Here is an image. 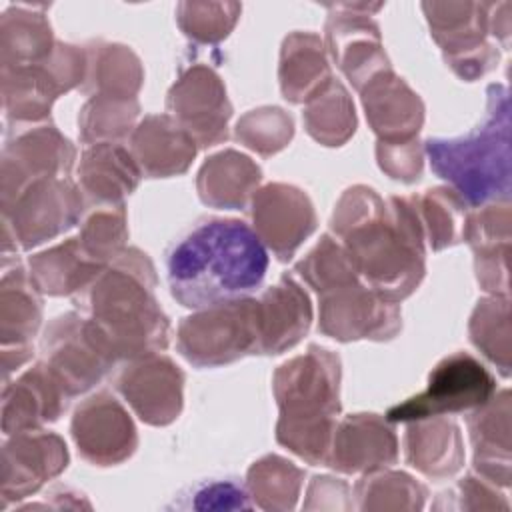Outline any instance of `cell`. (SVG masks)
Returning a JSON list of instances; mask_svg holds the SVG:
<instances>
[{"label": "cell", "instance_id": "obj_5", "mask_svg": "<svg viewBox=\"0 0 512 512\" xmlns=\"http://www.w3.org/2000/svg\"><path fill=\"white\" fill-rule=\"evenodd\" d=\"M484 120L466 136L428 138L424 152L432 172L470 208L510 200V98L502 84L486 90Z\"/></svg>", "mask_w": 512, "mask_h": 512}, {"label": "cell", "instance_id": "obj_15", "mask_svg": "<svg viewBox=\"0 0 512 512\" xmlns=\"http://www.w3.org/2000/svg\"><path fill=\"white\" fill-rule=\"evenodd\" d=\"M252 230L282 262L316 230V212L308 194L292 184L272 182L258 188L250 200Z\"/></svg>", "mask_w": 512, "mask_h": 512}, {"label": "cell", "instance_id": "obj_47", "mask_svg": "<svg viewBox=\"0 0 512 512\" xmlns=\"http://www.w3.org/2000/svg\"><path fill=\"white\" fill-rule=\"evenodd\" d=\"M194 508L198 510H236L250 508L248 494L236 482H210L194 490Z\"/></svg>", "mask_w": 512, "mask_h": 512}, {"label": "cell", "instance_id": "obj_23", "mask_svg": "<svg viewBox=\"0 0 512 512\" xmlns=\"http://www.w3.org/2000/svg\"><path fill=\"white\" fill-rule=\"evenodd\" d=\"M128 150L142 176L170 178L190 168L198 144L170 114H150L136 124Z\"/></svg>", "mask_w": 512, "mask_h": 512}, {"label": "cell", "instance_id": "obj_37", "mask_svg": "<svg viewBox=\"0 0 512 512\" xmlns=\"http://www.w3.org/2000/svg\"><path fill=\"white\" fill-rule=\"evenodd\" d=\"M352 494L358 510H422L428 490L406 472L382 468L362 474Z\"/></svg>", "mask_w": 512, "mask_h": 512}, {"label": "cell", "instance_id": "obj_25", "mask_svg": "<svg viewBox=\"0 0 512 512\" xmlns=\"http://www.w3.org/2000/svg\"><path fill=\"white\" fill-rule=\"evenodd\" d=\"M142 172L126 146L100 142L88 146L78 164V188L94 206L122 204L140 184Z\"/></svg>", "mask_w": 512, "mask_h": 512}, {"label": "cell", "instance_id": "obj_36", "mask_svg": "<svg viewBox=\"0 0 512 512\" xmlns=\"http://www.w3.org/2000/svg\"><path fill=\"white\" fill-rule=\"evenodd\" d=\"M410 200L418 214L424 240L432 250H442L462 242L468 206L452 188H430Z\"/></svg>", "mask_w": 512, "mask_h": 512}, {"label": "cell", "instance_id": "obj_22", "mask_svg": "<svg viewBox=\"0 0 512 512\" xmlns=\"http://www.w3.org/2000/svg\"><path fill=\"white\" fill-rule=\"evenodd\" d=\"M70 396L40 360L2 390V432L6 436L40 430L66 410Z\"/></svg>", "mask_w": 512, "mask_h": 512}, {"label": "cell", "instance_id": "obj_39", "mask_svg": "<svg viewBox=\"0 0 512 512\" xmlns=\"http://www.w3.org/2000/svg\"><path fill=\"white\" fill-rule=\"evenodd\" d=\"M140 114L138 98L90 96L78 116V134L84 144L120 142L132 136Z\"/></svg>", "mask_w": 512, "mask_h": 512}, {"label": "cell", "instance_id": "obj_34", "mask_svg": "<svg viewBox=\"0 0 512 512\" xmlns=\"http://www.w3.org/2000/svg\"><path fill=\"white\" fill-rule=\"evenodd\" d=\"M304 476V470L294 462L278 454H268L248 468V496L258 508L268 512L294 510L300 498Z\"/></svg>", "mask_w": 512, "mask_h": 512}, {"label": "cell", "instance_id": "obj_8", "mask_svg": "<svg viewBox=\"0 0 512 512\" xmlns=\"http://www.w3.org/2000/svg\"><path fill=\"white\" fill-rule=\"evenodd\" d=\"M84 196L70 178H44L30 184L12 204L2 208L4 256L10 246L30 250L78 224Z\"/></svg>", "mask_w": 512, "mask_h": 512}, {"label": "cell", "instance_id": "obj_16", "mask_svg": "<svg viewBox=\"0 0 512 512\" xmlns=\"http://www.w3.org/2000/svg\"><path fill=\"white\" fill-rule=\"evenodd\" d=\"M66 442L46 430L10 434L2 446V510L36 494L48 480L60 476L68 466Z\"/></svg>", "mask_w": 512, "mask_h": 512}, {"label": "cell", "instance_id": "obj_30", "mask_svg": "<svg viewBox=\"0 0 512 512\" xmlns=\"http://www.w3.org/2000/svg\"><path fill=\"white\" fill-rule=\"evenodd\" d=\"M60 88L44 64L2 68V106L14 124L46 122Z\"/></svg>", "mask_w": 512, "mask_h": 512}, {"label": "cell", "instance_id": "obj_4", "mask_svg": "<svg viewBox=\"0 0 512 512\" xmlns=\"http://www.w3.org/2000/svg\"><path fill=\"white\" fill-rule=\"evenodd\" d=\"M272 392L280 410L276 442L308 464L326 466L340 414V358L312 344L278 366Z\"/></svg>", "mask_w": 512, "mask_h": 512}, {"label": "cell", "instance_id": "obj_21", "mask_svg": "<svg viewBox=\"0 0 512 512\" xmlns=\"http://www.w3.org/2000/svg\"><path fill=\"white\" fill-rule=\"evenodd\" d=\"M258 302V354H282L310 330L312 304L304 288L290 276L266 288Z\"/></svg>", "mask_w": 512, "mask_h": 512}, {"label": "cell", "instance_id": "obj_20", "mask_svg": "<svg viewBox=\"0 0 512 512\" xmlns=\"http://www.w3.org/2000/svg\"><path fill=\"white\" fill-rule=\"evenodd\" d=\"M366 120L380 142L418 138L424 122L420 96L394 70L378 72L360 90Z\"/></svg>", "mask_w": 512, "mask_h": 512}, {"label": "cell", "instance_id": "obj_46", "mask_svg": "<svg viewBox=\"0 0 512 512\" xmlns=\"http://www.w3.org/2000/svg\"><path fill=\"white\" fill-rule=\"evenodd\" d=\"M304 510H350L354 506V494L350 486L332 476H314L308 492Z\"/></svg>", "mask_w": 512, "mask_h": 512}, {"label": "cell", "instance_id": "obj_42", "mask_svg": "<svg viewBox=\"0 0 512 512\" xmlns=\"http://www.w3.org/2000/svg\"><path fill=\"white\" fill-rule=\"evenodd\" d=\"M294 136V120L278 106H262L246 112L236 122V140L260 156L284 150Z\"/></svg>", "mask_w": 512, "mask_h": 512}, {"label": "cell", "instance_id": "obj_40", "mask_svg": "<svg viewBox=\"0 0 512 512\" xmlns=\"http://www.w3.org/2000/svg\"><path fill=\"white\" fill-rule=\"evenodd\" d=\"M126 240L128 220L124 202L94 206L78 234V242L86 256L104 268L128 248Z\"/></svg>", "mask_w": 512, "mask_h": 512}, {"label": "cell", "instance_id": "obj_31", "mask_svg": "<svg viewBox=\"0 0 512 512\" xmlns=\"http://www.w3.org/2000/svg\"><path fill=\"white\" fill-rule=\"evenodd\" d=\"M40 290L30 274L16 266L2 276L0 284V336L2 348L30 346L42 320Z\"/></svg>", "mask_w": 512, "mask_h": 512}, {"label": "cell", "instance_id": "obj_44", "mask_svg": "<svg viewBox=\"0 0 512 512\" xmlns=\"http://www.w3.org/2000/svg\"><path fill=\"white\" fill-rule=\"evenodd\" d=\"M434 510H510V502L496 490V484L482 476L468 474L454 488L438 494Z\"/></svg>", "mask_w": 512, "mask_h": 512}, {"label": "cell", "instance_id": "obj_28", "mask_svg": "<svg viewBox=\"0 0 512 512\" xmlns=\"http://www.w3.org/2000/svg\"><path fill=\"white\" fill-rule=\"evenodd\" d=\"M280 90L292 104H306L334 78L324 44L312 32H294L284 38L280 50Z\"/></svg>", "mask_w": 512, "mask_h": 512}, {"label": "cell", "instance_id": "obj_29", "mask_svg": "<svg viewBox=\"0 0 512 512\" xmlns=\"http://www.w3.org/2000/svg\"><path fill=\"white\" fill-rule=\"evenodd\" d=\"M104 270L82 250L78 236L30 256L28 274L36 288L48 296H70L88 288Z\"/></svg>", "mask_w": 512, "mask_h": 512}, {"label": "cell", "instance_id": "obj_43", "mask_svg": "<svg viewBox=\"0 0 512 512\" xmlns=\"http://www.w3.org/2000/svg\"><path fill=\"white\" fill-rule=\"evenodd\" d=\"M180 30L200 44H216L224 40L242 10L236 2H180L178 4Z\"/></svg>", "mask_w": 512, "mask_h": 512}, {"label": "cell", "instance_id": "obj_2", "mask_svg": "<svg viewBox=\"0 0 512 512\" xmlns=\"http://www.w3.org/2000/svg\"><path fill=\"white\" fill-rule=\"evenodd\" d=\"M268 270V250L238 218H204L166 254L172 298L190 310L250 296Z\"/></svg>", "mask_w": 512, "mask_h": 512}, {"label": "cell", "instance_id": "obj_27", "mask_svg": "<svg viewBox=\"0 0 512 512\" xmlns=\"http://www.w3.org/2000/svg\"><path fill=\"white\" fill-rule=\"evenodd\" d=\"M260 180L262 170L252 158L238 150H222L200 166L196 188L206 206L240 210L252 200Z\"/></svg>", "mask_w": 512, "mask_h": 512}, {"label": "cell", "instance_id": "obj_11", "mask_svg": "<svg viewBox=\"0 0 512 512\" xmlns=\"http://www.w3.org/2000/svg\"><path fill=\"white\" fill-rule=\"evenodd\" d=\"M430 34L442 48L446 64L466 82H474L498 64V50L486 40L488 4L484 2H424Z\"/></svg>", "mask_w": 512, "mask_h": 512}, {"label": "cell", "instance_id": "obj_45", "mask_svg": "<svg viewBox=\"0 0 512 512\" xmlns=\"http://www.w3.org/2000/svg\"><path fill=\"white\" fill-rule=\"evenodd\" d=\"M376 160L382 172L390 178L412 184L420 180L424 170V144L418 138L404 142H380L376 144Z\"/></svg>", "mask_w": 512, "mask_h": 512}, {"label": "cell", "instance_id": "obj_41", "mask_svg": "<svg viewBox=\"0 0 512 512\" xmlns=\"http://www.w3.org/2000/svg\"><path fill=\"white\" fill-rule=\"evenodd\" d=\"M294 270L314 292H318V296L360 280L350 254L330 234H324Z\"/></svg>", "mask_w": 512, "mask_h": 512}, {"label": "cell", "instance_id": "obj_7", "mask_svg": "<svg viewBox=\"0 0 512 512\" xmlns=\"http://www.w3.org/2000/svg\"><path fill=\"white\" fill-rule=\"evenodd\" d=\"M42 362L74 398L100 384L118 362L102 330L78 312H66L46 326L42 340Z\"/></svg>", "mask_w": 512, "mask_h": 512}, {"label": "cell", "instance_id": "obj_26", "mask_svg": "<svg viewBox=\"0 0 512 512\" xmlns=\"http://www.w3.org/2000/svg\"><path fill=\"white\" fill-rule=\"evenodd\" d=\"M406 462L432 480L454 476L464 464L460 428L446 416L408 422L404 434Z\"/></svg>", "mask_w": 512, "mask_h": 512}, {"label": "cell", "instance_id": "obj_17", "mask_svg": "<svg viewBox=\"0 0 512 512\" xmlns=\"http://www.w3.org/2000/svg\"><path fill=\"white\" fill-rule=\"evenodd\" d=\"M116 388L136 416L150 426L172 424L184 406V372L162 354L126 360Z\"/></svg>", "mask_w": 512, "mask_h": 512}, {"label": "cell", "instance_id": "obj_19", "mask_svg": "<svg viewBox=\"0 0 512 512\" xmlns=\"http://www.w3.org/2000/svg\"><path fill=\"white\" fill-rule=\"evenodd\" d=\"M398 460V438L378 414H350L336 422L326 466L342 474H368Z\"/></svg>", "mask_w": 512, "mask_h": 512}, {"label": "cell", "instance_id": "obj_1", "mask_svg": "<svg viewBox=\"0 0 512 512\" xmlns=\"http://www.w3.org/2000/svg\"><path fill=\"white\" fill-rule=\"evenodd\" d=\"M360 280L388 302L408 298L426 272L424 232L410 198L386 202L368 186L348 188L330 218Z\"/></svg>", "mask_w": 512, "mask_h": 512}, {"label": "cell", "instance_id": "obj_33", "mask_svg": "<svg viewBox=\"0 0 512 512\" xmlns=\"http://www.w3.org/2000/svg\"><path fill=\"white\" fill-rule=\"evenodd\" d=\"M52 30L44 14L28 12L16 6L14 12L2 16L0 58L2 68H20L42 64L54 50Z\"/></svg>", "mask_w": 512, "mask_h": 512}, {"label": "cell", "instance_id": "obj_32", "mask_svg": "<svg viewBox=\"0 0 512 512\" xmlns=\"http://www.w3.org/2000/svg\"><path fill=\"white\" fill-rule=\"evenodd\" d=\"M84 92L90 96L136 98L144 72L138 56L122 44H94L86 50Z\"/></svg>", "mask_w": 512, "mask_h": 512}, {"label": "cell", "instance_id": "obj_14", "mask_svg": "<svg viewBox=\"0 0 512 512\" xmlns=\"http://www.w3.org/2000/svg\"><path fill=\"white\" fill-rule=\"evenodd\" d=\"M70 434L78 454L94 466H118L138 448L134 422L110 392H96L76 406Z\"/></svg>", "mask_w": 512, "mask_h": 512}, {"label": "cell", "instance_id": "obj_38", "mask_svg": "<svg viewBox=\"0 0 512 512\" xmlns=\"http://www.w3.org/2000/svg\"><path fill=\"white\" fill-rule=\"evenodd\" d=\"M470 340L500 370L510 376L512 336H510V300L508 296H486L478 300L470 316Z\"/></svg>", "mask_w": 512, "mask_h": 512}, {"label": "cell", "instance_id": "obj_10", "mask_svg": "<svg viewBox=\"0 0 512 512\" xmlns=\"http://www.w3.org/2000/svg\"><path fill=\"white\" fill-rule=\"evenodd\" d=\"M74 160L76 148L54 124H14L2 148V208L38 180L68 178Z\"/></svg>", "mask_w": 512, "mask_h": 512}, {"label": "cell", "instance_id": "obj_18", "mask_svg": "<svg viewBox=\"0 0 512 512\" xmlns=\"http://www.w3.org/2000/svg\"><path fill=\"white\" fill-rule=\"evenodd\" d=\"M342 6L350 10V14H344L336 4L330 6L336 14H330L326 22V48L334 64L360 92L370 78L392 66L382 48L376 22L366 14H358L362 4Z\"/></svg>", "mask_w": 512, "mask_h": 512}, {"label": "cell", "instance_id": "obj_6", "mask_svg": "<svg viewBox=\"0 0 512 512\" xmlns=\"http://www.w3.org/2000/svg\"><path fill=\"white\" fill-rule=\"evenodd\" d=\"M178 352L196 368L258 354V302L252 296L196 310L178 326Z\"/></svg>", "mask_w": 512, "mask_h": 512}, {"label": "cell", "instance_id": "obj_12", "mask_svg": "<svg viewBox=\"0 0 512 512\" xmlns=\"http://www.w3.org/2000/svg\"><path fill=\"white\" fill-rule=\"evenodd\" d=\"M320 298L318 330L334 340H390L402 328L396 302L380 298L362 280L324 292Z\"/></svg>", "mask_w": 512, "mask_h": 512}, {"label": "cell", "instance_id": "obj_3", "mask_svg": "<svg viewBox=\"0 0 512 512\" xmlns=\"http://www.w3.org/2000/svg\"><path fill=\"white\" fill-rule=\"evenodd\" d=\"M150 256L126 248L84 288L86 316L102 330L118 360L160 354L170 342V320L156 300Z\"/></svg>", "mask_w": 512, "mask_h": 512}, {"label": "cell", "instance_id": "obj_13", "mask_svg": "<svg viewBox=\"0 0 512 512\" xmlns=\"http://www.w3.org/2000/svg\"><path fill=\"white\" fill-rule=\"evenodd\" d=\"M168 114L194 138L198 148H210L228 140V102L222 78L204 64H194L178 76L168 90Z\"/></svg>", "mask_w": 512, "mask_h": 512}, {"label": "cell", "instance_id": "obj_9", "mask_svg": "<svg viewBox=\"0 0 512 512\" xmlns=\"http://www.w3.org/2000/svg\"><path fill=\"white\" fill-rule=\"evenodd\" d=\"M496 394V378L472 354L454 352L442 358L428 376L424 392L394 404L386 412L390 424L432 416L470 412Z\"/></svg>", "mask_w": 512, "mask_h": 512}, {"label": "cell", "instance_id": "obj_35", "mask_svg": "<svg viewBox=\"0 0 512 512\" xmlns=\"http://www.w3.org/2000/svg\"><path fill=\"white\" fill-rule=\"evenodd\" d=\"M306 132L322 146H342L356 130V112L344 84L336 78L328 82L302 112Z\"/></svg>", "mask_w": 512, "mask_h": 512}, {"label": "cell", "instance_id": "obj_24", "mask_svg": "<svg viewBox=\"0 0 512 512\" xmlns=\"http://www.w3.org/2000/svg\"><path fill=\"white\" fill-rule=\"evenodd\" d=\"M468 432L474 448V470L484 480L508 488L510 460V392H496L486 404L468 412Z\"/></svg>", "mask_w": 512, "mask_h": 512}]
</instances>
